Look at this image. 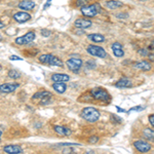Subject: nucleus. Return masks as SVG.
<instances>
[{
    "label": "nucleus",
    "mask_w": 154,
    "mask_h": 154,
    "mask_svg": "<svg viewBox=\"0 0 154 154\" xmlns=\"http://www.w3.org/2000/svg\"><path fill=\"white\" fill-rule=\"evenodd\" d=\"M100 116L101 113L94 107H86L81 111V117L88 122H96L97 120H99Z\"/></svg>",
    "instance_id": "obj_1"
},
{
    "label": "nucleus",
    "mask_w": 154,
    "mask_h": 154,
    "mask_svg": "<svg viewBox=\"0 0 154 154\" xmlns=\"http://www.w3.org/2000/svg\"><path fill=\"white\" fill-rule=\"evenodd\" d=\"M91 97H93L95 100L101 101L103 103H108L110 101V95L106 89L102 88H95L91 91Z\"/></svg>",
    "instance_id": "obj_2"
},
{
    "label": "nucleus",
    "mask_w": 154,
    "mask_h": 154,
    "mask_svg": "<svg viewBox=\"0 0 154 154\" xmlns=\"http://www.w3.org/2000/svg\"><path fill=\"white\" fill-rule=\"evenodd\" d=\"M39 61L43 64H48V65L56 66V67H63V62L61 61V59H59L58 57L54 56L51 54H42L39 57Z\"/></svg>",
    "instance_id": "obj_3"
},
{
    "label": "nucleus",
    "mask_w": 154,
    "mask_h": 154,
    "mask_svg": "<svg viewBox=\"0 0 154 154\" xmlns=\"http://www.w3.org/2000/svg\"><path fill=\"white\" fill-rule=\"evenodd\" d=\"M81 14L84 17H88V18H93L96 17L97 14L100 12L102 9L99 4H91V5H84L80 8Z\"/></svg>",
    "instance_id": "obj_4"
},
{
    "label": "nucleus",
    "mask_w": 154,
    "mask_h": 154,
    "mask_svg": "<svg viewBox=\"0 0 154 154\" xmlns=\"http://www.w3.org/2000/svg\"><path fill=\"white\" fill-rule=\"evenodd\" d=\"M35 38H36L35 32L30 31V32H28V33L25 34V35L20 36V37H18V38H16L14 42H16L17 44H19V45H26V44L31 43V42L33 41Z\"/></svg>",
    "instance_id": "obj_5"
},
{
    "label": "nucleus",
    "mask_w": 154,
    "mask_h": 154,
    "mask_svg": "<svg viewBox=\"0 0 154 154\" xmlns=\"http://www.w3.org/2000/svg\"><path fill=\"white\" fill-rule=\"evenodd\" d=\"M86 51H88V53L89 54H91V56H95V57H98V58H106L107 57V53L105 51V49L103 48H101V46H98V45H88V48H86Z\"/></svg>",
    "instance_id": "obj_6"
},
{
    "label": "nucleus",
    "mask_w": 154,
    "mask_h": 154,
    "mask_svg": "<svg viewBox=\"0 0 154 154\" xmlns=\"http://www.w3.org/2000/svg\"><path fill=\"white\" fill-rule=\"evenodd\" d=\"M66 64H67V67L69 68V70L76 73V72H78L79 69L82 67L83 62H82V60H80L78 58H71L66 62Z\"/></svg>",
    "instance_id": "obj_7"
},
{
    "label": "nucleus",
    "mask_w": 154,
    "mask_h": 154,
    "mask_svg": "<svg viewBox=\"0 0 154 154\" xmlns=\"http://www.w3.org/2000/svg\"><path fill=\"white\" fill-rule=\"evenodd\" d=\"M134 146L139 152H148V151L151 150V145L148 142L144 140H138L136 142H134Z\"/></svg>",
    "instance_id": "obj_8"
},
{
    "label": "nucleus",
    "mask_w": 154,
    "mask_h": 154,
    "mask_svg": "<svg viewBox=\"0 0 154 154\" xmlns=\"http://www.w3.org/2000/svg\"><path fill=\"white\" fill-rule=\"evenodd\" d=\"M14 20L20 24L26 23L31 20V16L27 11H18L14 14Z\"/></svg>",
    "instance_id": "obj_9"
},
{
    "label": "nucleus",
    "mask_w": 154,
    "mask_h": 154,
    "mask_svg": "<svg viewBox=\"0 0 154 154\" xmlns=\"http://www.w3.org/2000/svg\"><path fill=\"white\" fill-rule=\"evenodd\" d=\"M18 88H20L19 83H3L0 85V93L9 94L14 91Z\"/></svg>",
    "instance_id": "obj_10"
},
{
    "label": "nucleus",
    "mask_w": 154,
    "mask_h": 154,
    "mask_svg": "<svg viewBox=\"0 0 154 154\" xmlns=\"http://www.w3.org/2000/svg\"><path fill=\"white\" fill-rule=\"evenodd\" d=\"M36 6V3L32 0H23L19 3V8L23 9L25 11H29L34 9Z\"/></svg>",
    "instance_id": "obj_11"
},
{
    "label": "nucleus",
    "mask_w": 154,
    "mask_h": 154,
    "mask_svg": "<svg viewBox=\"0 0 154 154\" xmlns=\"http://www.w3.org/2000/svg\"><path fill=\"white\" fill-rule=\"evenodd\" d=\"M74 25H75L76 28L88 29V28H89V27H91L93 22L89 21V20H86V19H77L76 21L74 22Z\"/></svg>",
    "instance_id": "obj_12"
},
{
    "label": "nucleus",
    "mask_w": 154,
    "mask_h": 154,
    "mask_svg": "<svg viewBox=\"0 0 154 154\" xmlns=\"http://www.w3.org/2000/svg\"><path fill=\"white\" fill-rule=\"evenodd\" d=\"M4 152L8 154H21L23 153V149L19 145H7L3 148Z\"/></svg>",
    "instance_id": "obj_13"
},
{
    "label": "nucleus",
    "mask_w": 154,
    "mask_h": 154,
    "mask_svg": "<svg viewBox=\"0 0 154 154\" xmlns=\"http://www.w3.org/2000/svg\"><path fill=\"white\" fill-rule=\"evenodd\" d=\"M51 80H53L54 82H67V81L70 80V76L67 75V74L56 73L51 75Z\"/></svg>",
    "instance_id": "obj_14"
},
{
    "label": "nucleus",
    "mask_w": 154,
    "mask_h": 154,
    "mask_svg": "<svg viewBox=\"0 0 154 154\" xmlns=\"http://www.w3.org/2000/svg\"><path fill=\"white\" fill-rule=\"evenodd\" d=\"M54 131L60 136H70L72 134V131H71V130L69 128H66V126H61V125H54Z\"/></svg>",
    "instance_id": "obj_15"
},
{
    "label": "nucleus",
    "mask_w": 154,
    "mask_h": 154,
    "mask_svg": "<svg viewBox=\"0 0 154 154\" xmlns=\"http://www.w3.org/2000/svg\"><path fill=\"white\" fill-rule=\"evenodd\" d=\"M134 67L137 69H140V70H143V71H149V70H151V68H152L151 63L150 62H147V61L137 62L135 65H134Z\"/></svg>",
    "instance_id": "obj_16"
},
{
    "label": "nucleus",
    "mask_w": 154,
    "mask_h": 154,
    "mask_svg": "<svg viewBox=\"0 0 154 154\" xmlns=\"http://www.w3.org/2000/svg\"><path fill=\"white\" fill-rule=\"evenodd\" d=\"M106 6L109 9H117L123 6V2L118 1V0H109L106 2Z\"/></svg>",
    "instance_id": "obj_17"
},
{
    "label": "nucleus",
    "mask_w": 154,
    "mask_h": 154,
    "mask_svg": "<svg viewBox=\"0 0 154 154\" xmlns=\"http://www.w3.org/2000/svg\"><path fill=\"white\" fill-rule=\"evenodd\" d=\"M115 86L118 88H131V81L128 78H121L120 80H118L115 83Z\"/></svg>",
    "instance_id": "obj_18"
},
{
    "label": "nucleus",
    "mask_w": 154,
    "mask_h": 154,
    "mask_svg": "<svg viewBox=\"0 0 154 154\" xmlns=\"http://www.w3.org/2000/svg\"><path fill=\"white\" fill-rule=\"evenodd\" d=\"M53 88L57 91V93L64 94L67 89V85L65 84V82H54L53 84Z\"/></svg>",
    "instance_id": "obj_19"
},
{
    "label": "nucleus",
    "mask_w": 154,
    "mask_h": 154,
    "mask_svg": "<svg viewBox=\"0 0 154 154\" xmlns=\"http://www.w3.org/2000/svg\"><path fill=\"white\" fill-rule=\"evenodd\" d=\"M88 38L93 42H96V43L105 41V37H104V35H101V34H89V35H88Z\"/></svg>",
    "instance_id": "obj_20"
},
{
    "label": "nucleus",
    "mask_w": 154,
    "mask_h": 154,
    "mask_svg": "<svg viewBox=\"0 0 154 154\" xmlns=\"http://www.w3.org/2000/svg\"><path fill=\"white\" fill-rule=\"evenodd\" d=\"M48 95H51L49 91H38V93L34 94V96L32 97V100H41L43 97L48 96Z\"/></svg>",
    "instance_id": "obj_21"
},
{
    "label": "nucleus",
    "mask_w": 154,
    "mask_h": 154,
    "mask_svg": "<svg viewBox=\"0 0 154 154\" xmlns=\"http://www.w3.org/2000/svg\"><path fill=\"white\" fill-rule=\"evenodd\" d=\"M144 137H145L147 140L149 141H153L154 140V131L152 128H146L145 131H144Z\"/></svg>",
    "instance_id": "obj_22"
},
{
    "label": "nucleus",
    "mask_w": 154,
    "mask_h": 154,
    "mask_svg": "<svg viewBox=\"0 0 154 154\" xmlns=\"http://www.w3.org/2000/svg\"><path fill=\"white\" fill-rule=\"evenodd\" d=\"M8 76L11 77V79H18L21 77V73L19 71L16 70H9L8 71Z\"/></svg>",
    "instance_id": "obj_23"
},
{
    "label": "nucleus",
    "mask_w": 154,
    "mask_h": 154,
    "mask_svg": "<svg viewBox=\"0 0 154 154\" xmlns=\"http://www.w3.org/2000/svg\"><path fill=\"white\" fill-rule=\"evenodd\" d=\"M113 54H114V56L117 57V58H121V57H123V54H125V51H122V48L113 49Z\"/></svg>",
    "instance_id": "obj_24"
},
{
    "label": "nucleus",
    "mask_w": 154,
    "mask_h": 154,
    "mask_svg": "<svg viewBox=\"0 0 154 154\" xmlns=\"http://www.w3.org/2000/svg\"><path fill=\"white\" fill-rule=\"evenodd\" d=\"M88 2H89V0H76V6L82 7L84 5H86Z\"/></svg>",
    "instance_id": "obj_25"
},
{
    "label": "nucleus",
    "mask_w": 154,
    "mask_h": 154,
    "mask_svg": "<svg viewBox=\"0 0 154 154\" xmlns=\"http://www.w3.org/2000/svg\"><path fill=\"white\" fill-rule=\"evenodd\" d=\"M144 107L142 106H136V107H133V108H131L130 110H128V112H131V111H142L144 110Z\"/></svg>",
    "instance_id": "obj_26"
},
{
    "label": "nucleus",
    "mask_w": 154,
    "mask_h": 154,
    "mask_svg": "<svg viewBox=\"0 0 154 154\" xmlns=\"http://www.w3.org/2000/svg\"><path fill=\"white\" fill-rule=\"evenodd\" d=\"M111 48L113 49H119V48H122V44L118 43V42H114V43L112 44V46H111Z\"/></svg>",
    "instance_id": "obj_27"
},
{
    "label": "nucleus",
    "mask_w": 154,
    "mask_h": 154,
    "mask_svg": "<svg viewBox=\"0 0 154 154\" xmlns=\"http://www.w3.org/2000/svg\"><path fill=\"white\" fill-rule=\"evenodd\" d=\"M98 141H99V137H97V136H93V137H91V138L88 139V142L93 143V144L97 143Z\"/></svg>",
    "instance_id": "obj_28"
},
{
    "label": "nucleus",
    "mask_w": 154,
    "mask_h": 154,
    "mask_svg": "<svg viewBox=\"0 0 154 154\" xmlns=\"http://www.w3.org/2000/svg\"><path fill=\"white\" fill-rule=\"evenodd\" d=\"M116 17H117L118 19H126L128 17V14H126V12H120V14H116Z\"/></svg>",
    "instance_id": "obj_29"
},
{
    "label": "nucleus",
    "mask_w": 154,
    "mask_h": 154,
    "mask_svg": "<svg viewBox=\"0 0 154 154\" xmlns=\"http://www.w3.org/2000/svg\"><path fill=\"white\" fill-rule=\"evenodd\" d=\"M51 34V32L49 31V30H42L41 31V35L44 37H48Z\"/></svg>",
    "instance_id": "obj_30"
},
{
    "label": "nucleus",
    "mask_w": 154,
    "mask_h": 154,
    "mask_svg": "<svg viewBox=\"0 0 154 154\" xmlns=\"http://www.w3.org/2000/svg\"><path fill=\"white\" fill-rule=\"evenodd\" d=\"M111 118L113 119L114 122H121V118L118 117V116H115L114 114H112V115H111Z\"/></svg>",
    "instance_id": "obj_31"
},
{
    "label": "nucleus",
    "mask_w": 154,
    "mask_h": 154,
    "mask_svg": "<svg viewBox=\"0 0 154 154\" xmlns=\"http://www.w3.org/2000/svg\"><path fill=\"white\" fill-rule=\"evenodd\" d=\"M9 60L11 61H22V58H20V57H18V56H11L9 57Z\"/></svg>",
    "instance_id": "obj_32"
},
{
    "label": "nucleus",
    "mask_w": 154,
    "mask_h": 154,
    "mask_svg": "<svg viewBox=\"0 0 154 154\" xmlns=\"http://www.w3.org/2000/svg\"><path fill=\"white\" fill-rule=\"evenodd\" d=\"M139 54H140V56H147V54H149L148 51H146V49H140Z\"/></svg>",
    "instance_id": "obj_33"
},
{
    "label": "nucleus",
    "mask_w": 154,
    "mask_h": 154,
    "mask_svg": "<svg viewBox=\"0 0 154 154\" xmlns=\"http://www.w3.org/2000/svg\"><path fill=\"white\" fill-rule=\"evenodd\" d=\"M149 121H150V123H151V126H154V115L153 114H151L150 116H149Z\"/></svg>",
    "instance_id": "obj_34"
},
{
    "label": "nucleus",
    "mask_w": 154,
    "mask_h": 154,
    "mask_svg": "<svg viewBox=\"0 0 154 154\" xmlns=\"http://www.w3.org/2000/svg\"><path fill=\"white\" fill-rule=\"evenodd\" d=\"M51 0H48L46 4H45V5H44V7H43V9H46L48 7H49V5H51Z\"/></svg>",
    "instance_id": "obj_35"
},
{
    "label": "nucleus",
    "mask_w": 154,
    "mask_h": 154,
    "mask_svg": "<svg viewBox=\"0 0 154 154\" xmlns=\"http://www.w3.org/2000/svg\"><path fill=\"white\" fill-rule=\"evenodd\" d=\"M116 109H117V111H119V112H125V110H123V109H121L120 107H117V106H116Z\"/></svg>",
    "instance_id": "obj_36"
},
{
    "label": "nucleus",
    "mask_w": 154,
    "mask_h": 154,
    "mask_svg": "<svg viewBox=\"0 0 154 154\" xmlns=\"http://www.w3.org/2000/svg\"><path fill=\"white\" fill-rule=\"evenodd\" d=\"M4 27H5V25H4L3 23H1V22H0V29L4 28Z\"/></svg>",
    "instance_id": "obj_37"
},
{
    "label": "nucleus",
    "mask_w": 154,
    "mask_h": 154,
    "mask_svg": "<svg viewBox=\"0 0 154 154\" xmlns=\"http://www.w3.org/2000/svg\"><path fill=\"white\" fill-rule=\"evenodd\" d=\"M1 137H2V131H0V140H1Z\"/></svg>",
    "instance_id": "obj_38"
},
{
    "label": "nucleus",
    "mask_w": 154,
    "mask_h": 154,
    "mask_svg": "<svg viewBox=\"0 0 154 154\" xmlns=\"http://www.w3.org/2000/svg\"><path fill=\"white\" fill-rule=\"evenodd\" d=\"M0 41H2V36L0 35Z\"/></svg>",
    "instance_id": "obj_39"
},
{
    "label": "nucleus",
    "mask_w": 154,
    "mask_h": 154,
    "mask_svg": "<svg viewBox=\"0 0 154 154\" xmlns=\"http://www.w3.org/2000/svg\"><path fill=\"white\" fill-rule=\"evenodd\" d=\"M1 70H2V66L0 65V71H1Z\"/></svg>",
    "instance_id": "obj_40"
}]
</instances>
